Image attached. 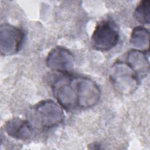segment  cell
Returning <instances> with one entry per match:
<instances>
[{
  "label": "cell",
  "mask_w": 150,
  "mask_h": 150,
  "mask_svg": "<svg viewBox=\"0 0 150 150\" xmlns=\"http://www.w3.org/2000/svg\"><path fill=\"white\" fill-rule=\"evenodd\" d=\"M90 146H92V147H90L89 148L90 149H101V148L100 147L101 145L99 144H96V143H94V144L90 145Z\"/></svg>",
  "instance_id": "7c38bea8"
},
{
  "label": "cell",
  "mask_w": 150,
  "mask_h": 150,
  "mask_svg": "<svg viewBox=\"0 0 150 150\" xmlns=\"http://www.w3.org/2000/svg\"><path fill=\"white\" fill-rule=\"evenodd\" d=\"M4 130L12 138L19 140H26L32 135V125L28 120L13 118L5 122Z\"/></svg>",
  "instance_id": "ba28073f"
},
{
  "label": "cell",
  "mask_w": 150,
  "mask_h": 150,
  "mask_svg": "<svg viewBox=\"0 0 150 150\" xmlns=\"http://www.w3.org/2000/svg\"><path fill=\"white\" fill-rule=\"evenodd\" d=\"M56 75L52 80V88L59 104L68 110L79 107L74 76L69 73L57 72Z\"/></svg>",
  "instance_id": "7a4b0ae2"
},
{
  "label": "cell",
  "mask_w": 150,
  "mask_h": 150,
  "mask_svg": "<svg viewBox=\"0 0 150 150\" xmlns=\"http://www.w3.org/2000/svg\"><path fill=\"white\" fill-rule=\"evenodd\" d=\"M25 39L24 31L8 23L0 27V51L3 56H11L21 48Z\"/></svg>",
  "instance_id": "5b68a950"
},
{
  "label": "cell",
  "mask_w": 150,
  "mask_h": 150,
  "mask_svg": "<svg viewBox=\"0 0 150 150\" xmlns=\"http://www.w3.org/2000/svg\"><path fill=\"white\" fill-rule=\"evenodd\" d=\"M28 119L32 125L39 128H50L61 124L64 120L61 107L50 100L42 101L29 111Z\"/></svg>",
  "instance_id": "6da1fadb"
},
{
  "label": "cell",
  "mask_w": 150,
  "mask_h": 150,
  "mask_svg": "<svg viewBox=\"0 0 150 150\" xmlns=\"http://www.w3.org/2000/svg\"><path fill=\"white\" fill-rule=\"evenodd\" d=\"M74 57L66 48L56 46L48 53L46 65L52 71L57 73H69L74 66Z\"/></svg>",
  "instance_id": "52a82bcc"
},
{
  "label": "cell",
  "mask_w": 150,
  "mask_h": 150,
  "mask_svg": "<svg viewBox=\"0 0 150 150\" xmlns=\"http://www.w3.org/2000/svg\"><path fill=\"white\" fill-rule=\"evenodd\" d=\"M74 81L78 97L79 107L90 108L98 102L101 92L94 81L83 76H74Z\"/></svg>",
  "instance_id": "8992f818"
},
{
  "label": "cell",
  "mask_w": 150,
  "mask_h": 150,
  "mask_svg": "<svg viewBox=\"0 0 150 150\" xmlns=\"http://www.w3.org/2000/svg\"><path fill=\"white\" fill-rule=\"evenodd\" d=\"M149 11L150 1L148 0H143L138 4L134 12V19L140 23H149Z\"/></svg>",
  "instance_id": "8fae6325"
},
{
  "label": "cell",
  "mask_w": 150,
  "mask_h": 150,
  "mask_svg": "<svg viewBox=\"0 0 150 150\" xmlns=\"http://www.w3.org/2000/svg\"><path fill=\"white\" fill-rule=\"evenodd\" d=\"M120 35L115 22L108 19L98 22L91 36L93 47L100 51L108 50L117 44Z\"/></svg>",
  "instance_id": "277c9868"
},
{
  "label": "cell",
  "mask_w": 150,
  "mask_h": 150,
  "mask_svg": "<svg viewBox=\"0 0 150 150\" xmlns=\"http://www.w3.org/2000/svg\"><path fill=\"white\" fill-rule=\"evenodd\" d=\"M149 33L145 28L138 26L135 27L131 35L130 44L136 49L142 52H149Z\"/></svg>",
  "instance_id": "30bf717a"
},
{
  "label": "cell",
  "mask_w": 150,
  "mask_h": 150,
  "mask_svg": "<svg viewBox=\"0 0 150 150\" xmlns=\"http://www.w3.org/2000/svg\"><path fill=\"white\" fill-rule=\"evenodd\" d=\"M110 77L114 88L121 94L132 93L139 84V77L127 62H116L111 69Z\"/></svg>",
  "instance_id": "3957f363"
},
{
  "label": "cell",
  "mask_w": 150,
  "mask_h": 150,
  "mask_svg": "<svg viewBox=\"0 0 150 150\" xmlns=\"http://www.w3.org/2000/svg\"><path fill=\"white\" fill-rule=\"evenodd\" d=\"M146 56V52L136 49L129 51L127 54V63L138 76L145 75L149 71V61Z\"/></svg>",
  "instance_id": "9c48e42d"
}]
</instances>
